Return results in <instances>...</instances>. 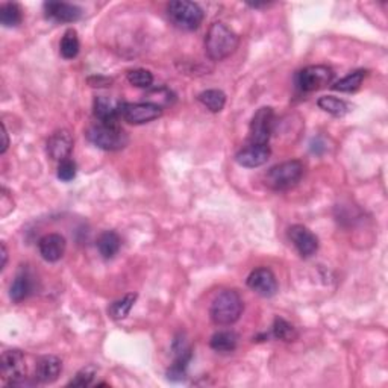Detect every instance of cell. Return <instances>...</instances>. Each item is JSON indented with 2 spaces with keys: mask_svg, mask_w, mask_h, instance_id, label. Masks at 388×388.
<instances>
[{
  "mask_svg": "<svg viewBox=\"0 0 388 388\" xmlns=\"http://www.w3.org/2000/svg\"><path fill=\"white\" fill-rule=\"evenodd\" d=\"M240 44V38L222 22H215L210 26L205 37V51L211 61H223L230 58Z\"/></svg>",
  "mask_w": 388,
  "mask_h": 388,
  "instance_id": "6da1fadb",
  "label": "cell"
},
{
  "mask_svg": "<svg viewBox=\"0 0 388 388\" xmlns=\"http://www.w3.org/2000/svg\"><path fill=\"white\" fill-rule=\"evenodd\" d=\"M244 303L235 290H222L211 302V320L218 326H231L242 317Z\"/></svg>",
  "mask_w": 388,
  "mask_h": 388,
  "instance_id": "7a4b0ae2",
  "label": "cell"
},
{
  "mask_svg": "<svg viewBox=\"0 0 388 388\" xmlns=\"http://www.w3.org/2000/svg\"><path fill=\"white\" fill-rule=\"evenodd\" d=\"M87 138L89 143H93L96 147L108 152L122 151L129 143V135L117 123L99 122L97 125L88 129Z\"/></svg>",
  "mask_w": 388,
  "mask_h": 388,
  "instance_id": "3957f363",
  "label": "cell"
},
{
  "mask_svg": "<svg viewBox=\"0 0 388 388\" xmlns=\"http://www.w3.org/2000/svg\"><path fill=\"white\" fill-rule=\"evenodd\" d=\"M303 164L297 159L273 165L264 176L265 185L275 192H287L301 182L303 176Z\"/></svg>",
  "mask_w": 388,
  "mask_h": 388,
  "instance_id": "277c9868",
  "label": "cell"
},
{
  "mask_svg": "<svg viewBox=\"0 0 388 388\" xmlns=\"http://www.w3.org/2000/svg\"><path fill=\"white\" fill-rule=\"evenodd\" d=\"M167 15L170 22L182 31H194L202 25L204 11L194 2L188 0H175L167 5Z\"/></svg>",
  "mask_w": 388,
  "mask_h": 388,
  "instance_id": "5b68a950",
  "label": "cell"
},
{
  "mask_svg": "<svg viewBox=\"0 0 388 388\" xmlns=\"http://www.w3.org/2000/svg\"><path fill=\"white\" fill-rule=\"evenodd\" d=\"M334 79V70L327 65H310L296 75V85L303 93H313L330 85Z\"/></svg>",
  "mask_w": 388,
  "mask_h": 388,
  "instance_id": "8992f818",
  "label": "cell"
},
{
  "mask_svg": "<svg viewBox=\"0 0 388 388\" xmlns=\"http://www.w3.org/2000/svg\"><path fill=\"white\" fill-rule=\"evenodd\" d=\"M2 376L9 387L27 385L25 353L18 349L5 351L2 355Z\"/></svg>",
  "mask_w": 388,
  "mask_h": 388,
  "instance_id": "52a82bcc",
  "label": "cell"
},
{
  "mask_svg": "<svg viewBox=\"0 0 388 388\" xmlns=\"http://www.w3.org/2000/svg\"><path fill=\"white\" fill-rule=\"evenodd\" d=\"M275 111L270 106H263L258 109L252 117L249 126V142L251 144H267L273 131Z\"/></svg>",
  "mask_w": 388,
  "mask_h": 388,
  "instance_id": "ba28073f",
  "label": "cell"
},
{
  "mask_svg": "<svg viewBox=\"0 0 388 388\" xmlns=\"http://www.w3.org/2000/svg\"><path fill=\"white\" fill-rule=\"evenodd\" d=\"M163 115L161 106L154 104H126L122 105V117L131 125L151 123Z\"/></svg>",
  "mask_w": 388,
  "mask_h": 388,
  "instance_id": "9c48e42d",
  "label": "cell"
},
{
  "mask_svg": "<svg viewBox=\"0 0 388 388\" xmlns=\"http://www.w3.org/2000/svg\"><path fill=\"white\" fill-rule=\"evenodd\" d=\"M247 287L263 297H272L277 293V281L275 273L267 267H258L249 275Z\"/></svg>",
  "mask_w": 388,
  "mask_h": 388,
  "instance_id": "30bf717a",
  "label": "cell"
},
{
  "mask_svg": "<svg viewBox=\"0 0 388 388\" xmlns=\"http://www.w3.org/2000/svg\"><path fill=\"white\" fill-rule=\"evenodd\" d=\"M288 237H290L296 251L303 258H310L318 251V238L302 225L292 226L288 230Z\"/></svg>",
  "mask_w": 388,
  "mask_h": 388,
  "instance_id": "8fae6325",
  "label": "cell"
},
{
  "mask_svg": "<svg viewBox=\"0 0 388 388\" xmlns=\"http://www.w3.org/2000/svg\"><path fill=\"white\" fill-rule=\"evenodd\" d=\"M73 151V137L72 134L61 129V131L54 132L47 140V155L51 156L54 161H64L68 159Z\"/></svg>",
  "mask_w": 388,
  "mask_h": 388,
  "instance_id": "7c38bea8",
  "label": "cell"
},
{
  "mask_svg": "<svg viewBox=\"0 0 388 388\" xmlns=\"http://www.w3.org/2000/svg\"><path fill=\"white\" fill-rule=\"evenodd\" d=\"M44 14L56 23H75L82 17V9L67 2H46Z\"/></svg>",
  "mask_w": 388,
  "mask_h": 388,
  "instance_id": "4fadbf2b",
  "label": "cell"
},
{
  "mask_svg": "<svg viewBox=\"0 0 388 388\" xmlns=\"http://www.w3.org/2000/svg\"><path fill=\"white\" fill-rule=\"evenodd\" d=\"M272 152L267 144H249L235 155V161L246 168H256L264 165Z\"/></svg>",
  "mask_w": 388,
  "mask_h": 388,
  "instance_id": "5bb4252c",
  "label": "cell"
},
{
  "mask_svg": "<svg viewBox=\"0 0 388 388\" xmlns=\"http://www.w3.org/2000/svg\"><path fill=\"white\" fill-rule=\"evenodd\" d=\"M63 370V363L55 355L39 356L35 364V381L39 384H54Z\"/></svg>",
  "mask_w": 388,
  "mask_h": 388,
  "instance_id": "9a60e30c",
  "label": "cell"
},
{
  "mask_svg": "<svg viewBox=\"0 0 388 388\" xmlns=\"http://www.w3.org/2000/svg\"><path fill=\"white\" fill-rule=\"evenodd\" d=\"M65 238L61 234H47L38 242V251L47 263H56L65 254Z\"/></svg>",
  "mask_w": 388,
  "mask_h": 388,
  "instance_id": "2e32d148",
  "label": "cell"
},
{
  "mask_svg": "<svg viewBox=\"0 0 388 388\" xmlns=\"http://www.w3.org/2000/svg\"><path fill=\"white\" fill-rule=\"evenodd\" d=\"M123 102L114 101L109 97H96L94 101V115L101 123H117L118 117H122Z\"/></svg>",
  "mask_w": 388,
  "mask_h": 388,
  "instance_id": "e0dca14e",
  "label": "cell"
},
{
  "mask_svg": "<svg viewBox=\"0 0 388 388\" xmlns=\"http://www.w3.org/2000/svg\"><path fill=\"white\" fill-rule=\"evenodd\" d=\"M32 280L34 277L31 273H29L27 268H20L11 284V288H9V297H11L13 302L20 303L31 296L34 290Z\"/></svg>",
  "mask_w": 388,
  "mask_h": 388,
  "instance_id": "ac0fdd59",
  "label": "cell"
},
{
  "mask_svg": "<svg viewBox=\"0 0 388 388\" xmlns=\"http://www.w3.org/2000/svg\"><path fill=\"white\" fill-rule=\"evenodd\" d=\"M120 246H122L120 237H118V234L114 231H105L104 234H101V237L97 238V249L105 260L114 258L118 254V251H120Z\"/></svg>",
  "mask_w": 388,
  "mask_h": 388,
  "instance_id": "d6986e66",
  "label": "cell"
},
{
  "mask_svg": "<svg viewBox=\"0 0 388 388\" xmlns=\"http://www.w3.org/2000/svg\"><path fill=\"white\" fill-rule=\"evenodd\" d=\"M211 349L220 353L234 352L238 346V335L234 331H220L211 337Z\"/></svg>",
  "mask_w": 388,
  "mask_h": 388,
  "instance_id": "ffe728a7",
  "label": "cell"
},
{
  "mask_svg": "<svg viewBox=\"0 0 388 388\" xmlns=\"http://www.w3.org/2000/svg\"><path fill=\"white\" fill-rule=\"evenodd\" d=\"M197 99L211 113H220L226 105V94L220 89H206L199 94Z\"/></svg>",
  "mask_w": 388,
  "mask_h": 388,
  "instance_id": "44dd1931",
  "label": "cell"
},
{
  "mask_svg": "<svg viewBox=\"0 0 388 388\" xmlns=\"http://www.w3.org/2000/svg\"><path fill=\"white\" fill-rule=\"evenodd\" d=\"M317 105L320 109H323L325 113L331 114L334 117H343L347 113H349L351 106L347 105V102L342 101V99L334 97V96H323L317 101Z\"/></svg>",
  "mask_w": 388,
  "mask_h": 388,
  "instance_id": "7402d4cb",
  "label": "cell"
},
{
  "mask_svg": "<svg viewBox=\"0 0 388 388\" xmlns=\"http://www.w3.org/2000/svg\"><path fill=\"white\" fill-rule=\"evenodd\" d=\"M81 43H79V37L75 29H68L65 31L61 43H59V52L64 59H73L77 56Z\"/></svg>",
  "mask_w": 388,
  "mask_h": 388,
  "instance_id": "603a6c76",
  "label": "cell"
},
{
  "mask_svg": "<svg viewBox=\"0 0 388 388\" xmlns=\"http://www.w3.org/2000/svg\"><path fill=\"white\" fill-rule=\"evenodd\" d=\"M135 301H137V294L129 293L109 306L108 313L114 318V320H123V318H126L129 313H131Z\"/></svg>",
  "mask_w": 388,
  "mask_h": 388,
  "instance_id": "cb8c5ba5",
  "label": "cell"
},
{
  "mask_svg": "<svg viewBox=\"0 0 388 388\" xmlns=\"http://www.w3.org/2000/svg\"><path fill=\"white\" fill-rule=\"evenodd\" d=\"M365 76H367L365 70H356L351 75H347L346 77L340 79L335 85H332V88L335 92H340V93H353L361 87Z\"/></svg>",
  "mask_w": 388,
  "mask_h": 388,
  "instance_id": "d4e9b609",
  "label": "cell"
},
{
  "mask_svg": "<svg viewBox=\"0 0 388 388\" xmlns=\"http://www.w3.org/2000/svg\"><path fill=\"white\" fill-rule=\"evenodd\" d=\"M23 20V11L17 4H5L0 8V23L5 27H15Z\"/></svg>",
  "mask_w": 388,
  "mask_h": 388,
  "instance_id": "484cf974",
  "label": "cell"
},
{
  "mask_svg": "<svg viewBox=\"0 0 388 388\" xmlns=\"http://www.w3.org/2000/svg\"><path fill=\"white\" fill-rule=\"evenodd\" d=\"M272 334L275 338H277V340H282V342H294L296 338L299 337L296 327L281 317L275 318V323L272 326Z\"/></svg>",
  "mask_w": 388,
  "mask_h": 388,
  "instance_id": "4316f807",
  "label": "cell"
},
{
  "mask_svg": "<svg viewBox=\"0 0 388 388\" xmlns=\"http://www.w3.org/2000/svg\"><path fill=\"white\" fill-rule=\"evenodd\" d=\"M127 81L137 88H149L154 84V75L144 68H135L127 73Z\"/></svg>",
  "mask_w": 388,
  "mask_h": 388,
  "instance_id": "83f0119b",
  "label": "cell"
},
{
  "mask_svg": "<svg viewBox=\"0 0 388 388\" xmlns=\"http://www.w3.org/2000/svg\"><path fill=\"white\" fill-rule=\"evenodd\" d=\"M96 375H97L96 365L89 364V365L84 367V369L79 370V372L76 373V376L73 377V380H72L70 382H68L67 385H68V387H88V385H92V384H93Z\"/></svg>",
  "mask_w": 388,
  "mask_h": 388,
  "instance_id": "f1b7e54d",
  "label": "cell"
},
{
  "mask_svg": "<svg viewBox=\"0 0 388 388\" xmlns=\"http://www.w3.org/2000/svg\"><path fill=\"white\" fill-rule=\"evenodd\" d=\"M58 177L64 182H70L76 177V164L72 161L70 158L64 159V161L59 163L58 165Z\"/></svg>",
  "mask_w": 388,
  "mask_h": 388,
  "instance_id": "f546056e",
  "label": "cell"
},
{
  "mask_svg": "<svg viewBox=\"0 0 388 388\" xmlns=\"http://www.w3.org/2000/svg\"><path fill=\"white\" fill-rule=\"evenodd\" d=\"M88 82L92 87H106V85L111 84L113 81H111V79H108V77L99 76V77H89Z\"/></svg>",
  "mask_w": 388,
  "mask_h": 388,
  "instance_id": "4dcf8cb0",
  "label": "cell"
},
{
  "mask_svg": "<svg viewBox=\"0 0 388 388\" xmlns=\"http://www.w3.org/2000/svg\"><path fill=\"white\" fill-rule=\"evenodd\" d=\"M2 137H4V143H2V149H0V154H5L8 151V146H9V138H8V131H6V126L2 123Z\"/></svg>",
  "mask_w": 388,
  "mask_h": 388,
  "instance_id": "1f68e13d",
  "label": "cell"
},
{
  "mask_svg": "<svg viewBox=\"0 0 388 388\" xmlns=\"http://www.w3.org/2000/svg\"><path fill=\"white\" fill-rule=\"evenodd\" d=\"M6 261H8V251H6L5 243H2V265H0V268H2V270H4L5 265H6Z\"/></svg>",
  "mask_w": 388,
  "mask_h": 388,
  "instance_id": "d6a6232c",
  "label": "cell"
}]
</instances>
